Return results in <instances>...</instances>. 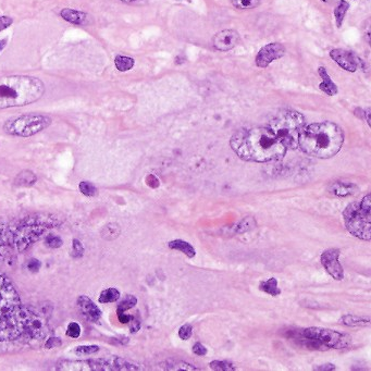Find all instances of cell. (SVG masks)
<instances>
[{
	"mask_svg": "<svg viewBox=\"0 0 371 371\" xmlns=\"http://www.w3.org/2000/svg\"><path fill=\"white\" fill-rule=\"evenodd\" d=\"M230 145L234 153L245 161H277L287 154L285 145L269 128L239 130L232 136Z\"/></svg>",
	"mask_w": 371,
	"mask_h": 371,
	"instance_id": "1",
	"label": "cell"
},
{
	"mask_svg": "<svg viewBox=\"0 0 371 371\" xmlns=\"http://www.w3.org/2000/svg\"><path fill=\"white\" fill-rule=\"evenodd\" d=\"M61 221L48 213H34L0 224V240L8 248L23 253L31 245L45 237L49 230L57 228Z\"/></svg>",
	"mask_w": 371,
	"mask_h": 371,
	"instance_id": "2",
	"label": "cell"
},
{
	"mask_svg": "<svg viewBox=\"0 0 371 371\" xmlns=\"http://www.w3.org/2000/svg\"><path fill=\"white\" fill-rule=\"evenodd\" d=\"M344 143V133L333 122H319L304 127L299 134L298 147L308 156L329 159L337 155Z\"/></svg>",
	"mask_w": 371,
	"mask_h": 371,
	"instance_id": "3",
	"label": "cell"
},
{
	"mask_svg": "<svg viewBox=\"0 0 371 371\" xmlns=\"http://www.w3.org/2000/svg\"><path fill=\"white\" fill-rule=\"evenodd\" d=\"M49 331L44 316L22 306L7 318L0 319V341H42L48 337Z\"/></svg>",
	"mask_w": 371,
	"mask_h": 371,
	"instance_id": "4",
	"label": "cell"
},
{
	"mask_svg": "<svg viewBox=\"0 0 371 371\" xmlns=\"http://www.w3.org/2000/svg\"><path fill=\"white\" fill-rule=\"evenodd\" d=\"M45 89V84L37 78L26 75L0 77V110L37 102Z\"/></svg>",
	"mask_w": 371,
	"mask_h": 371,
	"instance_id": "5",
	"label": "cell"
},
{
	"mask_svg": "<svg viewBox=\"0 0 371 371\" xmlns=\"http://www.w3.org/2000/svg\"><path fill=\"white\" fill-rule=\"evenodd\" d=\"M300 335H302V339L298 337H295L294 339L299 340L303 346L308 349H340L348 347L352 343V338L348 334L325 328L312 327L304 329L300 332Z\"/></svg>",
	"mask_w": 371,
	"mask_h": 371,
	"instance_id": "6",
	"label": "cell"
},
{
	"mask_svg": "<svg viewBox=\"0 0 371 371\" xmlns=\"http://www.w3.org/2000/svg\"><path fill=\"white\" fill-rule=\"evenodd\" d=\"M345 228L359 239H371V195L365 196L362 202L352 203L343 212Z\"/></svg>",
	"mask_w": 371,
	"mask_h": 371,
	"instance_id": "7",
	"label": "cell"
},
{
	"mask_svg": "<svg viewBox=\"0 0 371 371\" xmlns=\"http://www.w3.org/2000/svg\"><path fill=\"white\" fill-rule=\"evenodd\" d=\"M305 127L302 113L293 110H285L278 113L269 123V129L281 139L287 149L298 148L299 134Z\"/></svg>",
	"mask_w": 371,
	"mask_h": 371,
	"instance_id": "8",
	"label": "cell"
},
{
	"mask_svg": "<svg viewBox=\"0 0 371 371\" xmlns=\"http://www.w3.org/2000/svg\"><path fill=\"white\" fill-rule=\"evenodd\" d=\"M57 370L63 371H135L144 370L139 367L128 362L118 356H111L107 358L88 359V360H60L56 366Z\"/></svg>",
	"mask_w": 371,
	"mask_h": 371,
	"instance_id": "9",
	"label": "cell"
},
{
	"mask_svg": "<svg viewBox=\"0 0 371 371\" xmlns=\"http://www.w3.org/2000/svg\"><path fill=\"white\" fill-rule=\"evenodd\" d=\"M53 119L41 113H27L7 120L3 131L12 136L29 137L47 129Z\"/></svg>",
	"mask_w": 371,
	"mask_h": 371,
	"instance_id": "10",
	"label": "cell"
},
{
	"mask_svg": "<svg viewBox=\"0 0 371 371\" xmlns=\"http://www.w3.org/2000/svg\"><path fill=\"white\" fill-rule=\"evenodd\" d=\"M21 298L7 275L0 273V319L16 313L21 307Z\"/></svg>",
	"mask_w": 371,
	"mask_h": 371,
	"instance_id": "11",
	"label": "cell"
},
{
	"mask_svg": "<svg viewBox=\"0 0 371 371\" xmlns=\"http://www.w3.org/2000/svg\"><path fill=\"white\" fill-rule=\"evenodd\" d=\"M340 255V249L330 248L324 250L321 257H320V262H321L324 269L327 270V272L331 277L337 281H342L344 279V270L339 260Z\"/></svg>",
	"mask_w": 371,
	"mask_h": 371,
	"instance_id": "12",
	"label": "cell"
},
{
	"mask_svg": "<svg viewBox=\"0 0 371 371\" xmlns=\"http://www.w3.org/2000/svg\"><path fill=\"white\" fill-rule=\"evenodd\" d=\"M285 54V48L279 43H271L264 46L256 56V66L267 68L274 60L282 58Z\"/></svg>",
	"mask_w": 371,
	"mask_h": 371,
	"instance_id": "13",
	"label": "cell"
},
{
	"mask_svg": "<svg viewBox=\"0 0 371 371\" xmlns=\"http://www.w3.org/2000/svg\"><path fill=\"white\" fill-rule=\"evenodd\" d=\"M239 34L234 29H224L213 36V47L219 52H229L239 42Z\"/></svg>",
	"mask_w": 371,
	"mask_h": 371,
	"instance_id": "14",
	"label": "cell"
},
{
	"mask_svg": "<svg viewBox=\"0 0 371 371\" xmlns=\"http://www.w3.org/2000/svg\"><path fill=\"white\" fill-rule=\"evenodd\" d=\"M330 57L332 58L339 66L348 72H355L357 70L358 62L355 54L345 49H333L330 52Z\"/></svg>",
	"mask_w": 371,
	"mask_h": 371,
	"instance_id": "15",
	"label": "cell"
},
{
	"mask_svg": "<svg viewBox=\"0 0 371 371\" xmlns=\"http://www.w3.org/2000/svg\"><path fill=\"white\" fill-rule=\"evenodd\" d=\"M77 303L80 312L82 313L85 318L92 322L99 321L100 317H102V310L91 298L85 296V295H81V296H79Z\"/></svg>",
	"mask_w": 371,
	"mask_h": 371,
	"instance_id": "16",
	"label": "cell"
},
{
	"mask_svg": "<svg viewBox=\"0 0 371 371\" xmlns=\"http://www.w3.org/2000/svg\"><path fill=\"white\" fill-rule=\"evenodd\" d=\"M60 16L67 22L75 25H87L91 22V17L86 12L79 11L74 9H62L60 12Z\"/></svg>",
	"mask_w": 371,
	"mask_h": 371,
	"instance_id": "17",
	"label": "cell"
},
{
	"mask_svg": "<svg viewBox=\"0 0 371 371\" xmlns=\"http://www.w3.org/2000/svg\"><path fill=\"white\" fill-rule=\"evenodd\" d=\"M358 188L356 186L355 184L349 183V182H334L329 186V192L334 195V196L338 197H347V196H352L356 192H357Z\"/></svg>",
	"mask_w": 371,
	"mask_h": 371,
	"instance_id": "18",
	"label": "cell"
},
{
	"mask_svg": "<svg viewBox=\"0 0 371 371\" xmlns=\"http://www.w3.org/2000/svg\"><path fill=\"white\" fill-rule=\"evenodd\" d=\"M318 73L322 79V83L319 85V88L325 94H328L329 96H334L338 94V86L334 84V82L331 80L330 75L328 74L327 69L324 67H320L318 69Z\"/></svg>",
	"mask_w": 371,
	"mask_h": 371,
	"instance_id": "19",
	"label": "cell"
},
{
	"mask_svg": "<svg viewBox=\"0 0 371 371\" xmlns=\"http://www.w3.org/2000/svg\"><path fill=\"white\" fill-rule=\"evenodd\" d=\"M340 322L346 327H370L371 320L369 317H359L355 315H345L340 319Z\"/></svg>",
	"mask_w": 371,
	"mask_h": 371,
	"instance_id": "20",
	"label": "cell"
},
{
	"mask_svg": "<svg viewBox=\"0 0 371 371\" xmlns=\"http://www.w3.org/2000/svg\"><path fill=\"white\" fill-rule=\"evenodd\" d=\"M37 177L34 172L29 170H23L14 179V185L20 187H29L36 183Z\"/></svg>",
	"mask_w": 371,
	"mask_h": 371,
	"instance_id": "21",
	"label": "cell"
},
{
	"mask_svg": "<svg viewBox=\"0 0 371 371\" xmlns=\"http://www.w3.org/2000/svg\"><path fill=\"white\" fill-rule=\"evenodd\" d=\"M168 246L169 248L179 250V252L183 253L185 256H187L188 258H193L195 257V255H196V250H195V248L192 246V245L187 242H185V240L183 239L171 240V242L168 244Z\"/></svg>",
	"mask_w": 371,
	"mask_h": 371,
	"instance_id": "22",
	"label": "cell"
},
{
	"mask_svg": "<svg viewBox=\"0 0 371 371\" xmlns=\"http://www.w3.org/2000/svg\"><path fill=\"white\" fill-rule=\"evenodd\" d=\"M259 290L275 297L281 294V290L278 287V280L275 278H270L269 280H264L259 283Z\"/></svg>",
	"mask_w": 371,
	"mask_h": 371,
	"instance_id": "23",
	"label": "cell"
},
{
	"mask_svg": "<svg viewBox=\"0 0 371 371\" xmlns=\"http://www.w3.org/2000/svg\"><path fill=\"white\" fill-rule=\"evenodd\" d=\"M349 9V3L345 0H341V1L338 3V6L334 9V17H335V23H337V26L341 27L342 26V23L344 21V18L346 16V13Z\"/></svg>",
	"mask_w": 371,
	"mask_h": 371,
	"instance_id": "24",
	"label": "cell"
},
{
	"mask_svg": "<svg viewBox=\"0 0 371 371\" xmlns=\"http://www.w3.org/2000/svg\"><path fill=\"white\" fill-rule=\"evenodd\" d=\"M135 64L134 59L131 57H127V56H121V54H118V56L114 58V66L119 70L120 72H127L129 70L133 69Z\"/></svg>",
	"mask_w": 371,
	"mask_h": 371,
	"instance_id": "25",
	"label": "cell"
},
{
	"mask_svg": "<svg viewBox=\"0 0 371 371\" xmlns=\"http://www.w3.org/2000/svg\"><path fill=\"white\" fill-rule=\"evenodd\" d=\"M120 298V292L114 288H109L104 290L99 295V303L102 304H108V303H114Z\"/></svg>",
	"mask_w": 371,
	"mask_h": 371,
	"instance_id": "26",
	"label": "cell"
},
{
	"mask_svg": "<svg viewBox=\"0 0 371 371\" xmlns=\"http://www.w3.org/2000/svg\"><path fill=\"white\" fill-rule=\"evenodd\" d=\"M120 234V227L117 223H109L105 225L102 235L105 239H114L119 237Z\"/></svg>",
	"mask_w": 371,
	"mask_h": 371,
	"instance_id": "27",
	"label": "cell"
},
{
	"mask_svg": "<svg viewBox=\"0 0 371 371\" xmlns=\"http://www.w3.org/2000/svg\"><path fill=\"white\" fill-rule=\"evenodd\" d=\"M137 304V298L133 296V295H127L121 302L119 303L117 308V314L119 313H125L127 310L133 308L135 305Z\"/></svg>",
	"mask_w": 371,
	"mask_h": 371,
	"instance_id": "28",
	"label": "cell"
},
{
	"mask_svg": "<svg viewBox=\"0 0 371 371\" xmlns=\"http://www.w3.org/2000/svg\"><path fill=\"white\" fill-rule=\"evenodd\" d=\"M79 189H80V192H81L83 195H85V196H87V197H94L98 194L97 187L95 186L93 183L87 182V181H83V182L80 183Z\"/></svg>",
	"mask_w": 371,
	"mask_h": 371,
	"instance_id": "29",
	"label": "cell"
},
{
	"mask_svg": "<svg viewBox=\"0 0 371 371\" xmlns=\"http://www.w3.org/2000/svg\"><path fill=\"white\" fill-rule=\"evenodd\" d=\"M210 368L215 371H234L237 370V367L230 362H227V360H214V362H212L209 364Z\"/></svg>",
	"mask_w": 371,
	"mask_h": 371,
	"instance_id": "30",
	"label": "cell"
},
{
	"mask_svg": "<svg viewBox=\"0 0 371 371\" xmlns=\"http://www.w3.org/2000/svg\"><path fill=\"white\" fill-rule=\"evenodd\" d=\"M233 6L240 10H247L258 7L262 0H231Z\"/></svg>",
	"mask_w": 371,
	"mask_h": 371,
	"instance_id": "31",
	"label": "cell"
},
{
	"mask_svg": "<svg viewBox=\"0 0 371 371\" xmlns=\"http://www.w3.org/2000/svg\"><path fill=\"white\" fill-rule=\"evenodd\" d=\"M77 356H89L99 352V346L97 345H82V346L75 347L73 350Z\"/></svg>",
	"mask_w": 371,
	"mask_h": 371,
	"instance_id": "32",
	"label": "cell"
},
{
	"mask_svg": "<svg viewBox=\"0 0 371 371\" xmlns=\"http://www.w3.org/2000/svg\"><path fill=\"white\" fill-rule=\"evenodd\" d=\"M45 243H46L47 246L50 248H59L63 245V240L61 238L58 237V235L48 234L45 237Z\"/></svg>",
	"mask_w": 371,
	"mask_h": 371,
	"instance_id": "33",
	"label": "cell"
},
{
	"mask_svg": "<svg viewBox=\"0 0 371 371\" xmlns=\"http://www.w3.org/2000/svg\"><path fill=\"white\" fill-rule=\"evenodd\" d=\"M84 246L81 243V240H79L78 238L73 239V244H72V257L73 258H81L84 255Z\"/></svg>",
	"mask_w": 371,
	"mask_h": 371,
	"instance_id": "34",
	"label": "cell"
},
{
	"mask_svg": "<svg viewBox=\"0 0 371 371\" xmlns=\"http://www.w3.org/2000/svg\"><path fill=\"white\" fill-rule=\"evenodd\" d=\"M67 335L69 338L78 339L81 335V327L77 322H70L67 328Z\"/></svg>",
	"mask_w": 371,
	"mask_h": 371,
	"instance_id": "35",
	"label": "cell"
},
{
	"mask_svg": "<svg viewBox=\"0 0 371 371\" xmlns=\"http://www.w3.org/2000/svg\"><path fill=\"white\" fill-rule=\"evenodd\" d=\"M192 334H193V328L190 324H184L179 330V337L183 341H186L192 338Z\"/></svg>",
	"mask_w": 371,
	"mask_h": 371,
	"instance_id": "36",
	"label": "cell"
},
{
	"mask_svg": "<svg viewBox=\"0 0 371 371\" xmlns=\"http://www.w3.org/2000/svg\"><path fill=\"white\" fill-rule=\"evenodd\" d=\"M61 344H62V341L60 340L59 338H50L46 341V343H45V347H46V348H54V347L61 346Z\"/></svg>",
	"mask_w": 371,
	"mask_h": 371,
	"instance_id": "37",
	"label": "cell"
},
{
	"mask_svg": "<svg viewBox=\"0 0 371 371\" xmlns=\"http://www.w3.org/2000/svg\"><path fill=\"white\" fill-rule=\"evenodd\" d=\"M171 365L177 366V367H173L171 370H199L196 367H193V365H189L186 363L180 362V363H171Z\"/></svg>",
	"mask_w": 371,
	"mask_h": 371,
	"instance_id": "38",
	"label": "cell"
},
{
	"mask_svg": "<svg viewBox=\"0 0 371 371\" xmlns=\"http://www.w3.org/2000/svg\"><path fill=\"white\" fill-rule=\"evenodd\" d=\"M41 267H42V264L37 259H31L27 263V269L31 272H37L38 270L41 269Z\"/></svg>",
	"mask_w": 371,
	"mask_h": 371,
	"instance_id": "39",
	"label": "cell"
},
{
	"mask_svg": "<svg viewBox=\"0 0 371 371\" xmlns=\"http://www.w3.org/2000/svg\"><path fill=\"white\" fill-rule=\"evenodd\" d=\"M193 353L197 356H205L207 354V348L202 343H195L193 346Z\"/></svg>",
	"mask_w": 371,
	"mask_h": 371,
	"instance_id": "40",
	"label": "cell"
},
{
	"mask_svg": "<svg viewBox=\"0 0 371 371\" xmlns=\"http://www.w3.org/2000/svg\"><path fill=\"white\" fill-rule=\"evenodd\" d=\"M13 23V20L9 17H0V32L8 28Z\"/></svg>",
	"mask_w": 371,
	"mask_h": 371,
	"instance_id": "41",
	"label": "cell"
},
{
	"mask_svg": "<svg viewBox=\"0 0 371 371\" xmlns=\"http://www.w3.org/2000/svg\"><path fill=\"white\" fill-rule=\"evenodd\" d=\"M129 324H130V331H131V333L137 332V331L140 329V322H139V320L135 319L134 317H133V319L131 320V321L129 322Z\"/></svg>",
	"mask_w": 371,
	"mask_h": 371,
	"instance_id": "42",
	"label": "cell"
},
{
	"mask_svg": "<svg viewBox=\"0 0 371 371\" xmlns=\"http://www.w3.org/2000/svg\"><path fill=\"white\" fill-rule=\"evenodd\" d=\"M314 370L317 371H332L335 370V366L333 364H323V365H319L314 367Z\"/></svg>",
	"mask_w": 371,
	"mask_h": 371,
	"instance_id": "43",
	"label": "cell"
},
{
	"mask_svg": "<svg viewBox=\"0 0 371 371\" xmlns=\"http://www.w3.org/2000/svg\"><path fill=\"white\" fill-rule=\"evenodd\" d=\"M118 319H119L120 322L125 324V323H129L130 321H131V320L133 319V316L127 315L125 313H119L118 314Z\"/></svg>",
	"mask_w": 371,
	"mask_h": 371,
	"instance_id": "44",
	"label": "cell"
},
{
	"mask_svg": "<svg viewBox=\"0 0 371 371\" xmlns=\"http://www.w3.org/2000/svg\"><path fill=\"white\" fill-rule=\"evenodd\" d=\"M7 249H8V247L6 246V245H3L1 240H0V263L2 262L3 258H4V256H6Z\"/></svg>",
	"mask_w": 371,
	"mask_h": 371,
	"instance_id": "45",
	"label": "cell"
},
{
	"mask_svg": "<svg viewBox=\"0 0 371 371\" xmlns=\"http://www.w3.org/2000/svg\"><path fill=\"white\" fill-rule=\"evenodd\" d=\"M370 116H371V110L370 108H367L365 110V113H364V118H366V120H367V123L370 127L371 125V120H370Z\"/></svg>",
	"mask_w": 371,
	"mask_h": 371,
	"instance_id": "46",
	"label": "cell"
},
{
	"mask_svg": "<svg viewBox=\"0 0 371 371\" xmlns=\"http://www.w3.org/2000/svg\"><path fill=\"white\" fill-rule=\"evenodd\" d=\"M121 1L125 3H136V2H139L140 0H121Z\"/></svg>",
	"mask_w": 371,
	"mask_h": 371,
	"instance_id": "47",
	"label": "cell"
},
{
	"mask_svg": "<svg viewBox=\"0 0 371 371\" xmlns=\"http://www.w3.org/2000/svg\"><path fill=\"white\" fill-rule=\"evenodd\" d=\"M6 43H7L6 39H3V41L0 42V52H1V50L3 49V47H4V45H6Z\"/></svg>",
	"mask_w": 371,
	"mask_h": 371,
	"instance_id": "48",
	"label": "cell"
},
{
	"mask_svg": "<svg viewBox=\"0 0 371 371\" xmlns=\"http://www.w3.org/2000/svg\"><path fill=\"white\" fill-rule=\"evenodd\" d=\"M322 1L323 2H327V3H331V2H333L334 0H322Z\"/></svg>",
	"mask_w": 371,
	"mask_h": 371,
	"instance_id": "49",
	"label": "cell"
}]
</instances>
